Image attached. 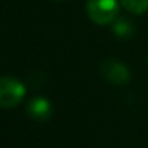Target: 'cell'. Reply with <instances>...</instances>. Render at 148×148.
Segmentation results:
<instances>
[{"mask_svg":"<svg viewBox=\"0 0 148 148\" xmlns=\"http://www.w3.org/2000/svg\"><path fill=\"white\" fill-rule=\"evenodd\" d=\"M100 73L108 83L116 84V86H123L131 80V72H129L127 65L119 61H115V59L103 61L100 65Z\"/></svg>","mask_w":148,"mask_h":148,"instance_id":"3","label":"cell"},{"mask_svg":"<svg viewBox=\"0 0 148 148\" xmlns=\"http://www.w3.org/2000/svg\"><path fill=\"white\" fill-rule=\"evenodd\" d=\"M147 62H148V56H147Z\"/></svg>","mask_w":148,"mask_h":148,"instance_id":"7","label":"cell"},{"mask_svg":"<svg viewBox=\"0 0 148 148\" xmlns=\"http://www.w3.org/2000/svg\"><path fill=\"white\" fill-rule=\"evenodd\" d=\"M26 96V86L23 81L11 77H0V107L13 108Z\"/></svg>","mask_w":148,"mask_h":148,"instance_id":"2","label":"cell"},{"mask_svg":"<svg viewBox=\"0 0 148 148\" xmlns=\"http://www.w3.org/2000/svg\"><path fill=\"white\" fill-rule=\"evenodd\" d=\"M113 34L119 38H129V37L134 35L135 32V26L129 18L126 16H118L113 21V27H112Z\"/></svg>","mask_w":148,"mask_h":148,"instance_id":"5","label":"cell"},{"mask_svg":"<svg viewBox=\"0 0 148 148\" xmlns=\"http://www.w3.org/2000/svg\"><path fill=\"white\" fill-rule=\"evenodd\" d=\"M86 13L92 23L105 26L118 18L119 3L118 0H88Z\"/></svg>","mask_w":148,"mask_h":148,"instance_id":"1","label":"cell"},{"mask_svg":"<svg viewBox=\"0 0 148 148\" xmlns=\"http://www.w3.org/2000/svg\"><path fill=\"white\" fill-rule=\"evenodd\" d=\"M119 3L132 14H142L148 10V0H119Z\"/></svg>","mask_w":148,"mask_h":148,"instance_id":"6","label":"cell"},{"mask_svg":"<svg viewBox=\"0 0 148 148\" xmlns=\"http://www.w3.org/2000/svg\"><path fill=\"white\" fill-rule=\"evenodd\" d=\"M27 115L37 121H46L53 115V107L45 97H34L27 103Z\"/></svg>","mask_w":148,"mask_h":148,"instance_id":"4","label":"cell"}]
</instances>
